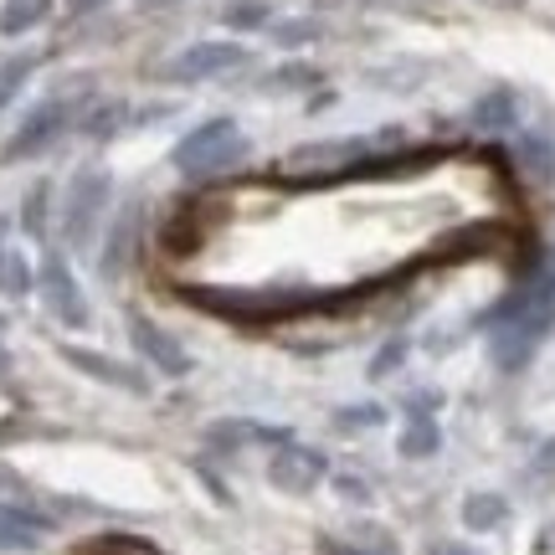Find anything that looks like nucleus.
<instances>
[{
    "instance_id": "f257e3e1",
    "label": "nucleus",
    "mask_w": 555,
    "mask_h": 555,
    "mask_svg": "<svg viewBox=\"0 0 555 555\" xmlns=\"http://www.w3.org/2000/svg\"><path fill=\"white\" fill-rule=\"evenodd\" d=\"M180 298L217 319L258 324V319H294V314H314V309H345V304H356L360 294H309V288H180Z\"/></svg>"
},
{
    "instance_id": "f03ea898",
    "label": "nucleus",
    "mask_w": 555,
    "mask_h": 555,
    "mask_svg": "<svg viewBox=\"0 0 555 555\" xmlns=\"http://www.w3.org/2000/svg\"><path fill=\"white\" fill-rule=\"evenodd\" d=\"M365 165H371V139H330V144H298L294 155H283L273 165V180H294V185L345 180L360 176Z\"/></svg>"
},
{
    "instance_id": "7ed1b4c3",
    "label": "nucleus",
    "mask_w": 555,
    "mask_h": 555,
    "mask_svg": "<svg viewBox=\"0 0 555 555\" xmlns=\"http://www.w3.org/2000/svg\"><path fill=\"white\" fill-rule=\"evenodd\" d=\"M242 159H247V139H242V129L232 119L201 124V129H191V134L176 144V165L191 180L227 176V170H237Z\"/></svg>"
},
{
    "instance_id": "20e7f679",
    "label": "nucleus",
    "mask_w": 555,
    "mask_h": 555,
    "mask_svg": "<svg viewBox=\"0 0 555 555\" xmlns=\"http://www.w3.org/2000/svg\"><path fill=\"white\" fill-rule=\"evenodd\" d=\"M78 119V103L73 99H47V103H37L26 119H21V129L11 134V144H5V165H16V159H31V155H41V150H52L62 139V129Z\"/></svg>"
},
{
    "instance_id": "39448f33",
    "label": "nucleus",
    "mask_w": 555,
    "mask_h": 555,
    "mask_svg": "<svg viewBox=\"0 0 555 555\" xmlns=\"http://www.w3.org/2000/svg\"><path fill=\"white\" fill-rule=\"evenodd\" d=\"M247 52H242L237 41H196V47H185L176 57L159 67V78L165 82H206V78H221V73H232L242 67Z\"/></svg>"
},
{
    "instance_id": "423d86ee",
    "label": "nucleus",
    "mask_w": 555,
    "mask_h": 555,
    "mask_svg": "<svg viewBox=\"0 0 555 555\" xmlns=\"http://www.w3.org/2000/svg\"><path fill=\"white\" fill-rule=\"evenodd\" d=\"M103 206H108V176L103 170H78L73 185H67V206H62V232H67L73 247L93 237V221H99Z\"/></svg>"
},
{
    "instance_id": "0eeeda50",
    "label": "nucleus",
    "mask_w": 555,
    "mask_h": 555,
    "mask_svg": "<svg viewBox=\"0 0 555 555\" xmlns=\"http://www.w3.org/2000/svg\"><path fill=\"white\" fill-rule=\"evenodd\" d=\"M324 474H330L324 453L304 448V442H278L273 463H268V478H273L283 494H309V489H314Z\"/></svg>"
},
{
    "instance_id": "6e6552de",
    "label": "nucleus",
    "mask_w": 555,
    "mask_h": 555,
    "mask_svg": "<svg viewBox=\"0 0 555 555\" xmlns=\"http://www.w3.org/2000/svg\"><path fill=\"white\" fill-rule=\"evenodd\" d=\"M37 288H41V304H47L62 324H73V330H82V324H88V298H82V288L73 283V273H67L57 258L41 262Z\"/></svg>"
},
{
    "instance_id": "1a4fd4ad",
    "label": "nucleus",
    "mask_w": 555,
    "mask_h": 555,
    "mask_svg": "<svg viewBox=\"0 0 555 555\" xmlns=\"http://www.w3.org/2000/svg\"><path fill=\"white\" fill-rule=\"evenodd\" d=\"M129 339H134V350L155 371H165V376H191V356L180 350V339L176 335H165L159 324H150V319H129Z\"/></svg>"
},
{
    "instance_id": "9d476101",
    "label": "nucleus",
    "mask_w": 555,
    "mask_h": 555,
    "mask_svg": "<svg viewBox=\"0 0 555 555\" xmlns=\"http://www.w3.org/2000/svg\"><path fill=\"white\" fill-rule=\"evenodd\" d=\"M62 360H67L73 371H82V376L103 380V386L144 391V376H139V371H129V365H119V360H103V356H93V350H78V345H62Z\"/></svg>"
},
{
    "instance_id": "9b49d317",
    "label": "nucleus",
    "mask_w": 555,
    "mask_h": 555,
    "mask_svg": "<svg viewBox=\"0 0 555 555\" xmlns=\"http://www.w3.org/2000/svg\"><path fill=\"white\" fill-rule=\"evenodd\" d=\"M515 159H519V170H525L530 180H540V185H551V180H555V150L540 134H525V139H519V144H515Z\"/></svg>"
},
{
    "instance_id": "f8f14e48",
    "label": "nucleus",
    "mask_w": 555,
    "mask_h": 555,
    "mask_svg": "<svg viewBox=\"0 0 555 555\" xmlns=\"http://www.w3.org/2000/svg\"><path fill=\"white\" fill-rule=\"evenodd\" d=\"M41 16H47V0H5V5H0V31H5V37H21V31H31Z\"/></svg>"
},
{
    "instance_id": "ddd939ff",
    "label": "nucleus",
    "mask_w": 555,
    "mask_h": 555,
    "mask_svg": "<svg viewBox=\"0 0 555 555\" xmlns=\"http://www.w3.org/2000/svg\"><path fill=\"white\" fill-rule=\"evenodd\" d=\"M504 515H509V504L499 494H474L463 504V519H468L474 530H494V525H504Z\"/></svg>"
},
{
    "instance_id": "4468645a",
    "label": "nucleus",
    "mask_w": 555,
    "mask_h": 555,
    "mask_svg": "<svg viewBox=\"0 0 555 555\" xmlns=\"http://www.w3.org/2000/svg\"><path fill=\"white\" fill-rule=\"evenodd\" d=\"M0 294H11V298L31 294V268H26V258H21V253H5V247H0Z\"/></svg>"
},
{
    "instance_id": "2eb2a0df",
    "label": "nucleus",
    "mask_w": 555,
    "mask_h": 555,
    "mask_svg": "<svg viewBox=\"0 0 555 555\" xmlns=\"http://www.w3.org/2000/svg\"><path fill=\"white\" fill-rule=\"evenodd\" d=\"M474 124L478 129H504V124H515V99H509V93H489V99L474 108Z\"/></svg>"
},
{
    "instance_id": "dca6fc26",
    "label": "nucleus",
    "mask_w": 555,
    "mask_h": 555,
    "mask_svg": "<svg viewBox=\"0 0 555 555\" xmlns=\"http://www.w3.org/2000/svg\"><path fill=\"white\" fill-rule=\"evenodd\" d=\"M401 453H406V457H427V453H437V427L427 422V416L406 427V437H401Z\"/></svg>"
},
{
    "instance_id": "f3484780",
    "label": "nucleus",
    "mask_w": 555,
    "mask_h": 555,
    "mask_svg": "<svg viewBox=\"0 0 555 555\" xmlns=\"http://www.w3.org/2000/svg\"><path fill=\"white\" fill-rule=\"evenodd\" d=\"M0 525H11V530H26V535H41V530H52V519L37 515V509H21V504H0Z\"/></svg>"
},
{
    "instance_id": "a211bd4d",
    "label": "nucleus",
    "mask_w": 555,
    "mask_h": 555,
    "mask_svg": "<svg viewBox=\"0 0 555 555\" xmlns=\"http://www.w3.org/2000/svg\"><path fill=\"white\" fill-rule=\"evenodd\" d=\"M31 67H37V57H16V62H5V67H0V108L16 99V88L31 78Z\"/></svg>"
},
{
    "instance_id": "6ab92c4d",
    "label": "nucleus",
    "mask_w": 555,
    "mask_h": 555,
    "mask_svg": "<svg viewBox=\"0 0 555 555\" xmlns=\"http://www.w3.org/2000/svg\"><path fill=\"white\" fill-rule=\"evenodd\" d=\"M227 26H242V31L247 26H268V5L262 0H232L227 5Z\"/></svg>"
},
{
    "instance_id": "aec40b11",
    "label": "nucleus",
    "mask_w": 555,
    "mask_h": 555,
    "mask_svg": "<svg viewBox=\"0 0 555 555\" xmlns=\"http://www.w3.org/2000/svg\"><path fill=\"white\" fill-rule=\"evenodd\" d=\"M119 124H124V103H99V114H88L82 129H88L93 139H103V134H114Z\"/></svg>"
},
{
    "instance_id": "412c9836",
    "label": "nucleus",
    "mask_w": 555,
    "mask_h": 555,
    "mask_svg": "<svg viewBox=\"0 0 555 555\" xmlns=\"http://www.w3.org/2000/svg\"><path fill=\"white\" fill-rule=\"evenodd\" d=\"M309 82H314V73H309V67H283V73H268V78H262V88H268V93H278V88H309Z\"/></svg>"
},
{
    "instance_id": "4be33fe9",
    "label": "nucleus",
    "mask_w": 555,
    "mask_h": 555,
    "mask_svg": "<svg viewBox=\"0 0 555 555\" xmlns=\"http://www.w3.org/2000/svg\"><path fill=\"white\" fill-rule=\"evenodd\" d=\"M26 232H31V237L47 232V185H37V191L26 196Z\"/></svg>"
},
{
    "instance_id": "5701e85b",
    "label": "nucleus",
    "mask_w": 555,
    "mask_h": 555,
    "mask_svg": "<svg viewBox=\"0 0 555 555\" xmlns=\"http://www.w3.org/2000/svg\"><path fill=\"white\" fill-rule=\"evenodd\" d=\"M273 37L283 41V47H298V41L319 37V26H314V21H288V26H273Z\"/></svg>"
},
{
    "instance_id": "b1692460",
    "label": "nucleus",
    "mask_w": 555,
    "mask_h": 555,
    "mask_svg": "<svg viewBox=\"0 0 555 555\" xmlns=\"http://www.w3.org/2000/svg\"><path fill=\"white\" fill-rule=\"evenodd\" d=\"M99 555H159V551H150L144 540H103Z\"/></svg>"
},
{
    "instance_id": "393cba45",
    "label": "nucleus",
    "mask_w": 555,
    "mask_h": 555,
    "mask_svg": "<svg viewBox=\"0 0 555 555\" xmlns=\"http://www.w3.org/2000/svg\"><path fill=\"white\" fill-rule=\"evenodd\" d=\"M380 406H356V412H339V422H345V427H376L380 422Z\"/></svg>"
},
{
    "instance_id": "a878e982",
    "label": "nucleus",
    "mask_w": 555,
    "mask_h": 555,
    "mask_svg": "<svg viewBox=\"0 0 555 555\" xmlns=\"http://www.w3.org/2000/svg\"><path fill=\"white\" fill-rule=\"evenodd\" d=\"M401 356H406V350H401V345H386V356H380L376 365H371V376H386V371H391V365H397Z\"/></svg>"
},
{
    "instance_id": "bb28decb",
    "label": "nucleus",
    "mask_w": 555,
    "mask_h": 555,
    "mask_svg": "<svg viewBox=\"0 0 555 555\" xmlns=\"http://www.w3.org/2000/svg\"><path fill=\"white\" fill-rule=\"evenodd\" d=\"M319 551L324 555H365V551H356V545H339V540H319Z\"/></svg>"
},
{
    "instance_id": "cd10ccee",
    "label": "nucleus",
    "mask_w": 555,
    "mask_h": 555,
    "mask_svg": "<svg viewBox=\"0 0 555 555\" xmlns=\"http://www.w3.org/2000/svg\"><path fill=\"white\" fill-rule=\"evenodd\" d=\"M99 5H108V0H67L73 16H88V11H99Z\"/></svg>"
},
{
    "instance_id": "c85d7f7f",
    "label": "nucleus",
    "mask_w": 555,
    "mask_h": 555,
    "mask_svg": "<svg viewBox=\"0 0 555 555\" xmlns=\"http://www.w3.org/2000/svg\"><path fill=\"white\" fill-rule=\"evenodd\" d=\"M540 468H545V474H555V442H545V448H540V457H535Z\"/></svg>"
},
{
    "instance_id": "c756f323",
    "label": "nucleus",
    "mask_w": 555,
    "mask_h": 555,
    "mask_svg": "<svg viewBox=\"0 0 555 555\" xmlns=\"http://www.w3.org/2000/svg\"><path fill=\"white\" fill-rule=\"evenodd\" d=\"M433 555H474V551H468V545H437Z\"/></svg>"
},
{
    "instance_id": "7c9ffc66",
    "label": "nucleus",
    "mask_w": 555,
    "mask_h": 555,
    "mask_svg": "<svg viewBox=\"0 0 555 555\" xmlns=\"http://www.w3.org/2000/svg\"><path fill=\"white\" fill-rule=\"evenodd\" d=\"M540 551H555V530H551V535H545V540H540Z\"/></svg>"
},
{
    "instance_id": "2f4dec72",
    "label": "nucleus",
    "mask_w": 555,
    "mask_h": 555,
    "mask_svg": "<svg viewBox=\"0 0 555 555\" xmlns=\"http://www.w3.org/2000/svg\"><path fill=\"white\" fill-rule=\"evenodd\" d=\"M0 247H5V221H0Z\"/></svg>"
}]
</instances>
